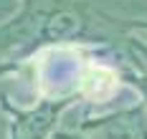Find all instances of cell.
I'll use <instances>...</instances> for the list:
<instances>
[{"instance_id":"1","label":"cell","mask_w":147,"mask_h":139,"mask_svg":"<svg viewBox=\"0 0 147 139\" xmlns=\"http://www.w3.org/2000/svg\"><path fill=\"white\" fill-rule=\"evenodd\" d=\"M3 109L13 114V122H10V134H13V139H46L53 119L59 116L61 106L43 104V106H38L36 111H18V109H10L8 104H3Z\"/></svg>"}]
</instances>
